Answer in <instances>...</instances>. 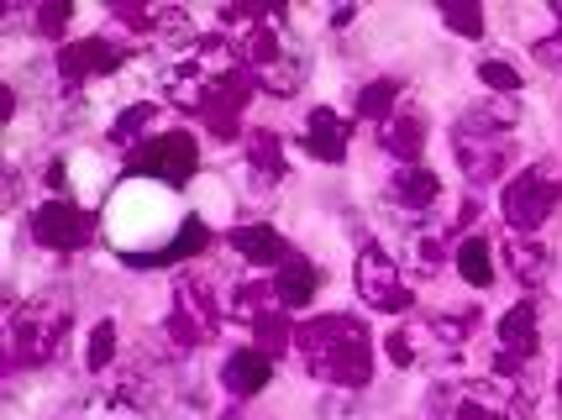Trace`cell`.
Wrapping results in <instances>:
<instances>
[{"instance_id": "obj_1", "label": "cell", "mask_w": 562, "mask_h": 420, "mask_svg": "<svg viewBox=\"0 0 562 420\" xmlns=\"http://www.w3.org/2000/svg\"><path fill=\"white\" fill-rule=\"evenodd\" d=\"M294 352L305 373L331 389H363L373 378V337L358 316H316L294 326Z\"/></svg>"}, {"instance_id": "obj_2", "label": "cell", "mask_w": 562, "mask_h": 420, "mask_svg": "<svg viewBox=\"0 0 562 420\" xmlns=\"http://www.w3.org/2000/svg\"><path fill=\"white\" fill-rule=\"evenodd\" d=\"M69 337V305L64 299H26L5 316V357L11 368H37L53 363Z\"/></svg>"}, {"instance_id": "obj_3", "label": "cell", "mask_w": 562, "mask_h": 420, "mask_svg": "<svg viewBox=\"0 0 562 420\" xmlns=\"http://www.w3.org/2000/svg\"><path fill=\"white\" fill-rule=\"evenodd\" d=\"M558 200H562V179L547 173V163H537V169H520L510 184H505L499 216H505V226H510L515 237H531V231L547 226V216L558 211Z\"/></svg>"}, {"instance_id": "obj_4", "label": "cell", "mask_w": 562, "mask_h": 420, "mask_svg": "<svg viewBox=\"0 0 562 420\" xmlns=\"http://www.w3.org/2000/svg\"><path fill=\"white\" fill-rule=\"evenodd\" d=\"M216 331H221V305L211 279L205 273H184L169 299V337L179 347H200V342H216Z\"/></svg>"}, {"instance_id": "obj_5", "label": "cell", "mask_w": 562, "mask_h": 420, "mask_svg": "<svg viewBox=\"0 0 562 420\" xmlns=\"http://www.w3.org/2000/svg\"><path fill=\"white\" fill-rule=\"evenodd\" d=\"M126 169L137 173V179H158L169 190H184L200 169V148L190 132H158V137H147L143 148L126 158Z\"/></svg>"}, {"instance_id": "obj_6", "label": "cell", "mask_w": 562, "mask_h": 420, "mask_svg": "<svg viewBox=\"0 0 562 420\" xmlns=\"http://www.w3.org/2000/svg\"><path fill=\"white\" fill-rule=\"evenodd\" d=\"M352 273H358V295H363V305L384 310V316H405V310H411V284H405L400 263H394L379 242H368V248L358 252V269Z\"/></svg>"}, {"instance_id": "obj_7", "label": "cell", "mask_w": 562, "mask_h": 420, "mask_svg": "<svg viewBox=\"0 0 562 420\" xmlns=\"http://www.w3.org/2000/svg\"><path fill=\"white\" fill-rule=\"evenodd\" d=\"M90 231H95L90 211H79L74 200H43L32 211V237L48 252H79L90 242Z\"/></svg>"}, {"instance_id": "obj_8", "label": "cell", "mask_w": 562, "mask_h": 420, "mask_svg": "<svg viewBox=\"0 0 562 420\" xmlns=\"http://www.w3.org/2000/svg\"><path fill=\"white\" fill-rule=\"evenodd\" d=\"M537 299H520L505 310L499 321V352H494V378H510V373H526V363L537 357Z\"/></svg>"}, {"instance_id": "obj_9", "label": "cell", "mask_w": 562, "mask_h": 420, "mask_svg": "<svg viewBox=\"0 0 562 420\" xmlns=\"http://www.w3.org/2000/svg\"><path fill=\"white\" fill-rule=\"evenodd\" d=\"M126 64V48L122 43H111V37H79V43H64L58 48V79L79 90L85 79L95 75H111V69H122Z\"/></svg>"}, {"instance_id": "obj_10", "label": "cell", "mask_w": 562, "mask_h": 420, "mask_svg": "<svg viewBox=\"0 0 562 420\" xmlns=\"http://www.w3.org/2000/svg\"><path fill=\"white\" fill-rule=\"evenodd\" d=\"M473 326H479V310H463V316H426V321L411 326V337H416L420 357H458L473 337Z\"/></svg>"}, {"instance_id": "obj_11", "label": "cell", "mask_w": 562, "mask_h": 420, "mask_svg": "<svg viewBox=\"0 0 562 420\" xmlns=\"http://www.w3.org/2000/svg\"><path fill=\"white\" fill-rule=\"evenodd\" d=\"M347 143H352V122H347L342 111H331V105H316V111H311V122H305L300 148L311 152L316 163H342Z\"/></svg>"}, {"instance_id": "obj_12", "label": "cell", "mask_w": 562, "mask_h": 420, "mask_svg": "<svg viewBox=\"0 0 562 420\" xmlns=\"http://www.w3.org/2000/svg\"><path fill=\"white\" fill-rule=\"evenodd\" d=\"M273 378V357L263 347H243V352H232L226 357V368H221V384H226V395L232 399H252L263 395Z\"/></svg>"}, {"instance_id": "obj_13", "label": "cell", "mask_w": 562, "mask_h": 420, "mask_svg": "<svg viewBox=\"0 0 562 420\" xmlns=\"http://www.w3.org/2000/svg\"><path fill=\"white\" fill-rule=\"evenodd\" d=\"M226 248L237 252V258H247V263H258V269H279V263H290L294 258L290 242H284L273 226H263V222L232 226V231H226Z\"/></svg>"}, {"instance_id": "obj_14", "label": "cell", "mask_w": 562, "mask_h": 420, "mask_svg": "<svg viewBox=\"0 0 562 420\" xmlns=\"http://www.w3.org/2000/svg\"><path fill=\"white\" fill-rule=\"evenodd\" d=\"M426 116L420 111H394L390 122L379 126V148L390 152L394 163L405 169V163H420V152H426Z\"/></svg>"}, {"instance_id": "obj_15", "label": "cell", "mask_w": 562, "mask_h": 420, "mask_svg": "<svg viewBox=\"0 0 562 420\" xmlns=\"http://www.w3.org/2000/svg\"><path fill=\"white\" fill-rule=\"evenodd\" d=\"M390 200L400 211H411V216H426L441 200V179L426 169V163H405V169H394V179H390Z\"/></svg>"}, {"instance_id": "obj_16", "label": "cell", "mask_w": 562, "mask_h": 420, "mask_svg": "<svg viewBox=\"0 0 562 420\" xmlns=\"http://www.w3.org/2000/svg\"><path fill=\"white\" fill-rule=\"evenodd\" d=\"M237 321L247 326H263L273 316H284V305H279V290H273V279H243L237 290H232V305H226Z\"/></svg>"}, {"instance_id": "obj_17", "label": "cell", "mask_w": 562, "mask_h": 420, "mask_svg": "<svg viewBox=\"0 0 562 420\" xmlns=\"http://www.w3.org/2000/svg\"><path fill=\"white\" fill-rule=\"evenodd\" d=\"M505 269L515 273V284H526V290H541L547 279H552V252L531 242V237H510L505 242Z\"/></svg>"}, {"instance_id": "obj_18", "label": "cell", "mask_w": 562, "mask_h": 420, "mask_svg": "<svg viewBox=\"0 0 562 420\" xmlns=\"http://www.w3.org/2000/svg\"><path fill=\"white\" fill-rule=\"evenodd\" d=\"M316 284H321V273L294 252L290 263H279V273H273V290H279V305L284 310H300V305H311L316 299Z\"/></svg>"}, {"instance_id": "obj_19", "label": "cell", "mask_w": 562, "mask_h": 420, "mask_svg": "<svg viewBox=\"0 0 562 420\" xmlns=\"http://www.w3.org/2000/svg\"><path fill=\"white\" fill-rule=\"evenodd\" d=\"M247 169L258 173V184H279L290 163H284V143H279V132L269 126H258L252 137H247Z\"/></svg>"}, {"instance_id": "obj_20", "label": "cell", "mask_w": 562, "mask_h": 420, "mask_svg": "<svg viewBox=\"0 0 562 420\" xmlns=\"http://www.w3.org/2000/svg\"><path fill=\"white\" fill-rule=\"evenodd\" d=\"M211 226L200 222V216H184V226H179V237H173L164 252H153V258H143V263H184V258H200V252H211Z\"/></svg>"}, {"instance_id": "obj_21", "label": "cell", "mask_w": 562, "mask_h": 420, "mask_svg": "<svg viewBox=\"0 0 562 420\" xmlns=\"http://www.w3.org/2000/svg\"><path fill=\"white\" fill-rule=\"evenodd\" d=\"M452 258H458V273H463L473 290H490V284H494V248L484 242V237H468Z\"/></svg>"}, {"instance_id": "obj_22", "label": "cell", "mask_w": 562, "mask_h": 420, "mask_svg": "<svg viewBox=\"0 0 562 420\" xmlns=\"http://www.w3.org/2000/svg\"><path fill=\"white\" fill-rule=\"evenodd\" d=\"M400 90H405L400 79H368L363 95H358V116H363V122H379V126H384L394 116V105H400Z\"/></svg>"}, {"instance_id": "obj_23", "label": "cell", "mask_w": 562, "mask_h": 420, "mask_svg": "<svg viewBox=\"0 0 562 420\" xmlns=\"http://www.w3.org/2000/svg\"><path fill=\"white\" fill-rule=\"evenodd\" d=\"M158 122V105H147V100H137V105H126L122 116H116V126H111V143L116 148H132V143H143L147 126Z\"/></svg>"}, {"instance_id": "obj_24", "label": "cell", "mask_w": 562, "mask_h": 420, "mask_svg": "<svg viewBox=\"0 0 562 420\" xmlns=\"http://www.w3.org/2000/svg\"><path fill=\"white\" fill-rule=\"evenodd\" d=\"M441 263H447V242H441L437 231L411 237V273H416V279H437Z\"/></svg>"}, {"instance_id": "obj_25", "label": "cell", "mask_w": 562, "mask_h": 420, "mask_svg": "<svg viewBox=\"0 0 562 420\" xmlns=\"http://www.w3.org/2000/svg\"><path fill=\"white\" fill-rule=\"evenodd\" d=\"M300 79H305V58L284 53L273 69H263V75H258V84H263L269 95H294V90H300Z\"/></svg>"}, {"instance_id": "obj_26", "label": "cell", "mask_w": 562, "mask_h": 420, "mask_svg": "<svg viewBox=\"0 0 562 420\" xmlns=\"http://www.w3.org/2000/svg\"><path fill=\"white\" fill-rule=\"evenodd\" d=\"M111 357H116V321H95L90 326V347H85V368L105 373Z\"/></svg>"}, {"instance_id": "obj_27", "label": "cell", "mask_w": 562, "mask_h": 420, "mask_svg": "<svg viewBox=\"0 0 562 420\" xmlns=\"http://www.w3.org/2000/svg\"><path fill=\"white\" fill-rule=\"evenodd\" d=\"M111 16L126 26V32H153L158 37V26L169 16V5H111Z\"/></svg>"}, {"instance_id": "obj_28", "label": "cell", "mask_w": 562, "mask_h": 420, "mask_svg": "<svg viewBox=\"0 0 562 420\" xmlns=\"http://www.w3.org/2000/svg\"><path fill=\"white\" fill-rule=\"evenodd\" d=\"M441 22L452 32H463V37H484V11L468 5V0H441Z\"/></svg>"}, {"instance_id": "obj_29", "label": "cell", "mask_w": 562, "mask_h": 420, "mask_svg": "<svg viewBox=\"0 0 562 420\" xmlns=\"http://www.w3.org/2000/svg\"><path fill=\"white\" fill-rule=\"evenodd\" d=\"M384 352H390L394 368H416L420 363V347H416V337H411V326L390 331V337H384Z\"/></svg>"}, {"instance_id": "obj_30", "label": "cell", "mask_w": 562, "mask_h": 420, "mask_svg": "<svg viewBox=\"0 0 562 420\" xmlns=\"http://www.w3.org/2000/svg\"><path fill=\"white\" fill-rule=\"evenodd\" d=\"M479 79L490 84L494 95H515V90H520V75H515L510 64H499V58H484V64H479Z\"/></svg>"}, {"instance_id": "obj_31", "label": "cell", "mask_w": 562, "mask_h": 420, "mask_svg": "<svg viewBox=\"0 0 562 420\" xmlns=\"http://www.w3.org/2000/svg\"><path fill=\"white\" fill-rule=\"evenodd\" d=\"M552 16H558V32L537 43V64H547V69H562V0L552 5Z\"/></svg>"}, {"instance_id": "obj_32", "label": "cell", "mask_w": 562, "mask_h": 420, "mask_svg": "<svg viewBox=\"0 0 562 420\" xmlns=\"http://www.w3.org/2000/svg\"><path fill=\"white\" fill-rule=\"evenodd\" d=\"M69 16H74V5H43V11H37V32H43V37H64Z\"/></svg>"}, {"instance_id": "obj_33", "label": "cell", "mask_w": 562, "mask_h": 420, "mask_svg": "<svg viewBox=\"0 0 562 420\" xmlns=\"http://www.w3.org/2000/svg\"><path fill=\"white\" fill-rule=\"evenodd\" d=\"M43 179H48L53 190H64V184H69V173H64V158H53V163H48V173H43Z\"/></svg>"}, {"instance_id": "obj_34", "label": "cell", "mask_w": 562, "mask_h": 420, "mask_svg": "<svg viewBox=\"0 0 562 420\" xmlns=\"http://www.w3.org/2000/svg\"><path fill=\"white\" fill-rule=\"evenodd\" d=\"M16 116V95L11 90H0V122H11Z\"/></svg>"}, {"instance_id": "obj_35", "label": "cell", "mask_w": 562, "mask_h": 420, "mask_svg": "<svg viewBox=\"0 0 562 420\" xmlns=\"http://www.w3.org/2000/svg\"><path fill=\"white\" fill-rule=\"evenodd\" d=\"M558 399H562V368H558Z\"/></svg>"}]
</instances>
